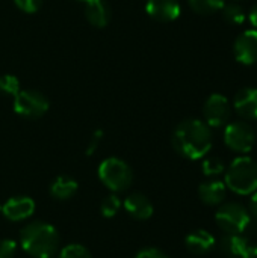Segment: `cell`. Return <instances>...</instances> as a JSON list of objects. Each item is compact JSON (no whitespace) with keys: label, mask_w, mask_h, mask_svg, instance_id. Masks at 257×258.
Instances as JSON below:
<instances>
[{"label":"cell","mask_w":257,"mask_h":258,"mask_svg":"<svg viewBox=\"0 0 257 258\" xmlns=\"http://www.w3.org/2000/svg\"><path fill=\"white\" fill-rule=\"evenodd\" d=\"M171 142L182 157L200 160L212 148V132L201 119H185L173 132Z\"/></svg>","instance_id":"obj_1"},{"label":"cell","mask_w":257,"mask_h":258,"mask_svg":"<svg viewBox=\"0 0 257 258\" xmlns=\"http://www.w3.org/2000/svg\"><path fill=\"white\" fill-rule=\"evenodd\" d=\"M20 245L33 258H52L59 248V233L47 222L35 221L20 231Z\"/></svg>","instance_id":"obj_2"},{"label":"cell","mask_w":257,"mask_h":258,"mask_svg":"<svg viewBox=\"0 0 257 258\" xmlns=\"http://www.w3.org/2000/svg\"><path fill=\"white\" fill-rule=\"evenodd\" d=\"M224 184L232 192L247 197L257 190V162L248 156L236 157L226 169Z\"/></svg>","instance_id":"obj_3"},{"label":"cell","mask_w":257,"mask_h":258,"mask_svg":"<svg viewBox=\"0 0 257 258\" xmlns=\"http://www.w3.org/2000/svg\"><path fill=\"white\" fill-rule=\"evenodd\" d=\"M98 178L111 192H123L132 186L133 171L132 168L118 157H108L98 166Z\"/></svg>","instance_id":"obj_4"},{"label":"cell","mask_w":257,"mask_h":258,"mask_svg":"<svg viewBox=\"0 0 257 258\" xmlns=\"http://www.w3.org/2000/svg\"><path fill=\"white\" fill-rule=\"evenodd\" d=\"M215 221L224 234H242L251 222V215L239 203H226L215 213Z\"/></svg>","instance_id":"obj_5"},{"label":"cell","mask_w":257,"mask_h":258,"mask_svg":"<svg viewBox=\"0 0 257 258\" xmlns=\"http://www.w3.org/2000/svg\"><path fill=\"white\" fill-rule=\"evenodd\" d=\"M47 97L35 89H23L14 97V110L23 118L38 119L48 110Z\"/></svg>","instance_id":"obj_6"},{"label":"cell","mask_w":257,"mask_h":258,"mask_svg":"<svg viewBox=\"0 0 257 258\" xmlns=\"http://www.w3.org/2000/svg\"><path fill=\"white\" fill-rule=\"evenodd\" d=\"M256 132L247 121H233L226 124L224 144L235 153H248L254 147Z\"/></svg>","instance_id":"obj_7"},{"label":"cell","mask_w":257,"mask_h":258,"mask_svg":"<svg viewBox=\"0 0 257 258\" xmlns=\"http://www.w3.org/2000/svg\"><path fill=\"white\" fill-rule=\"evenodd\" d=\"M230 113H232L230 103L221 94H212L204 103V109H203L204 122L211 128L212 127L218 128L226 125L230 119Z\"/></svg>","instance_id":"obj_8"},{"label":"cell","mask_w":257,"mask_h":258,"mask_svg":"<svg viewBox=\"0 0 257 258\" xmlns=\"http://www.w3.org/2000/svg\"><path fill=\"white\" fill-rule=\"evenodd\" d=\"M235 59L242 65H253L257 62V29L242 32L233 44Z\"/></svg>","instance_id":"obj_9"},{"label":"cell","mask_w":257,"mask_h":258,"mask_svg":"<svg viewBox=\"0 0 257 258\" xmlns=\"http://www.w3.org/2000/svg\"><path fill=\"white\" fill-rule=\"evenodd\" d=\"M220 249L227 258H257V246L248 243L241 234H226L220 242Z\"/></svg>","instance_id":"obj_10"},{"label":"cell","mask_w":257,"mask_h":258,"mask_svg":"<svg viewBox=\"0 0 257 258\" xmlns=\"http://www.w3.org/2000/svg\"><path fill=\"white\" fill-rule=\"evenodd\" d=\"M35 212V201L30 197H12L2 206V213L12 222L26 221Z\"/></svg>","instance_id":"obj_11"},{"label":"cell","mask_w":257,"mask_h":258,"mask_svg":"<svg viewBox=\"0 0 257 258\" xmlns=\"http://www.w3.org/2000/svg\"><path fill=\"white\" fill-rule=\"evenodd\" d=\"M233 109L244 121H257V88H242L233 98Z\"/></svg>","instance_id":"obj_12"},{"label":"cell","mask_w":257,"mask_h":258,"mask_svg":"<svg viewBox=\"0 0 257 258\" xmlns=\"http://www.w3.org/2000/svg\"><path fill=\"white\" fill-rule=\"evenodd\" d=\"M145 12L156 21L170 23L179 18L180 3L179 0H148L145 5Z\"/></svg>","instance_id":"obj_13"},{"label":"cell","mask_w":257,"mask_h":258,"mask_svg":"<svg viewBox=\"0 0 257 258\" xmlns=\"http://www.w3.org/2000/svg\"><path fill=\"white\" fill-rule=\"evenodd\" d=\"M124 209L126 212L138 221H147L153 216L155 207L150 198L144 194H132L124 200Z\"/></svg>","instance_id":"obj_14"},{"label":"cell","mask_w":257,"mask_h":258,"mask_svg":"<svg viewBox=\"0 0 257 258\" xmlns=\"http://www.w3.org/2000/svg\"><path fill=\"white\" fill-rule=\"evenodd\" d=\"M85 17L94 27H105L111 21L112 11L106 0H86Z\"/></svg>","instance_id":"obj_15"},{"label":"cell","mask_w":257,"mask_h":258,"mask_svg":"<svg viewBox=\"0 0 257 258\" xmlns=\"http://www.w3.org/2000/svg\"><path fill=\"white\" fill-rule=\"evenodd\" d=\"M188 251L194 255H204L215 246V237L206 230H195L185 239Z\"/></svg>","instance_id":"obj_16"},{"label":"cell","mask_w":257,"mask_h":258,"mask_svg":"<svg viewBox=\"0 0 257 258\" xmlns=\"http://www.w3.org/2000/svg\"><path fill=\"white\" fill-rule=\"evenodd\" d=\"M227 195V187L220 180H209L198 187L200 200L208 206H218L223 204Z\"/></svg>","instance_id":"obj_17"},{"label":"cell","mask_w":257,"mask_h":258,"mask_svg":"<svg viewBox=\"0 0 257 258\" xmlns=\"http://www.w3.org/2000/svg\"><path fill=\"white\" fill-rule=\"evenodd\" d=\"M77 189H79V184L74 178H71L68 175H59L58 178L53 180V183L50 186V195L55 200L67 201L73 195H76Z\"/></svg>","instance_id":"obj_18"},{"label":"cell","mask_w":257,"mask_h":258,"mask_svg":"<svg viewBox=\"0 0 257 258\" xmlns=\"http://www.w3.org/2000/svg\"><path fill=\"white\" fill-rule=\"evenodd\" d=\"M223 12V17L226 18V21H229L230 24H242L245 20H247V14H245V9L236 3V2H230V3H226L221 9Z\"/></svg>","instance_id":"obj_19"},{"label":"cell","mask_w":257,"mask_h":258,"mask_svg":"<svg viewBox=\"0 0 257 258\" xmlns=\"http://www.w3.org/2000/svg\"><path fill=\"white\" fill-rule=\"evenodd\" d=\"M188 2L192 11H195L197 14H203V15L218 12L226 5V0H188Z\"/></svg>","instance_id":"obj_20"},{"label":"cell","mask_w":257,"mask_h":258,"mask_svg":"<svg viewBox=\"0 0 257 258\" xmlns=\"http://www.w3.org/2000/svg\"><path fill=\"white\" fill-rule=\"evenodd\" d=\"M121 206H123V203H121L120 197L115 195V194H111V195H108V197L101 201L100 210H101V215H103L105 218H114V216L120 212Z\"/></svg>","instance_id":"obj_21"},{"label":"cell","mask_w":257,"mask_h":258,"mask_svg":"<svg viewBox=\"0 0 257 258\" xmlns=\"http://www.w3.org/2000/svg\"><path fill=\"white\" fill-rule=\"evenodd\" d=\"M201 169L206 177H217L226 171V165L220 157H208L203 160Z\"/></svg>","instance_id":"obj_22"},{"label":"cell","mask_w":257,"mask_h":258,"mask_svg":"<svg viewBox=\"0 0 257 258\" xmlns=\"http://www.w3.org/2000/svg\"><path fill=\"white\" fill-rule=\"evenodd\" d=\"M59 258H92L91 252L80 243H70L62 248Z\"/></svg>","instance_id":"obj_23"},{"label":"cell","mask_w":257,"mask_h":258,"mask_svg":"<svg viewBox=\"0 0 257 258\" xmlns=\"http://www.w3.org/2000/svg\"><path fill=\"white\" fill-rule=\"evenodd\" d=\"M20 80L12 74H5L0 77V92L6 95H17L20 92Z\"/></svg>","instance_id":"obj_24"},{"label":"cell","mask_w":257,"mask_h":258,"mask_svg":"<svg viewBox=\"0 0 257 258\" xmlns=\"http://www.w3.org/2000/svg\"><path fill=\"white\" fill-rule=\"evenodd\" d=\"M14 3L17 5V8L26 14H33L36 12L41 5H42V0H14Z\"/></svg>","instance_id":"obj_25"},{"label":"cell","mask_w":257,"mask_h":258,"mask_svg":"<svg viewBox=\"0 0 257 258\" xmlns=\"http://www.w3.org/2000/svg\"><path fill=\"white\" fill-rule=\"evenodd\" d=\"M17 251V242L12 239L0 240V258H12Z\"/></svg>","instance_id":"obj_26"},{"label":"cell","mask_w":257,"mask_h":258,"mask_svg":"<svg viewBox=\"0 0 257 258\" xmlns=\"http://www.w3.org/2000/svg\"><path fill=\"white\" fill-rule=\"evenodd\" d=\"M135 258H170L165 252H162L161 249L158 248H144L141 249Z\"/></svg>","instance_id":"obj_27"},{"label":"cell","mask_w":257,"mask_h":258,"mask_svg":"<svg viewBox=\"0 0 257 258\" xmlns=\"http://www.w3.org/2000/svg\"><path fill=\"white\" fill-rule=\"evenodd\" d=\"M101 139H103V132H101V130L94 132V135H92V138H91V141H89V144H88V147H86V154H88V156H92V154L95 153V150L98 148Z\"/></svg>","instance_id":"obj_28"},{"label":"cell","mask_w":257,"mask_h":258,"mask_svg":"<svg viewBox=\"0 0 257 258\" xmlns=\"http://www.w3.org/2000/svg\"><path fill=\"white\" fill-rule=\"evenodd\" d=\"M248 210H250V215H253L254 218H257V190L254 192V194H251Z\"/></svg>","instance_id":"obj_29"},{"label":"cell","mask_w":257,"mask_h":258,"mask_svg":"<svg viewBox=\"0 0 257 258\" xmlns=\"http://www.w3.org/2000/svg\"><path fill=\"white\" fill-rule=\"evenodd\" d=\"M248 18H250V23L254 26V29H257V3L250 9V15H248Z\"/></svg>","instance_id":"obj_30"},{"label":"cell","mask_w":257,"mask_h":258,"mask_svg":"<svg viewBox=\"0 0 257 258\" xmlns=\"http://www.w3.org/2000/svg\"><path fill=\"white\" fill-rule=\"evenodd\" d=\"M0 212H2V204H0Z\"/></svg>","instance_id":"obj_31"},{"label":"cell","mask_w":257,"mask_h":258,"mask_svg":"<svg viewBox=\"0 0 257 258\" xmlns=\"http://www.w3.org/2000/svg\"><path fill=\"white\" fill-rule=\"evenodd\" d=\"M79 2H86V0H79Z\"/></svg>","instance_id":"obj_32"},{"label":"cell","mask_w":257,"mask_h":258,"mask_svg":"<svg viewBox=\"0 0 257 258\" xmlns=\"http://www.w3.org/2000/svg\"><path fill=\"white\" fill-rule=\"evenodd\" d=\"M256 136H257V133H256Z\"/></svg>","instance_id":"obj_33"},{"label":"cell","mask_w":257,"mask_h":258,"mask_svg":"<svg viewBox=\"0 0 257 258\" xmlns=\"http://www.w3.org/2000/svg\"><path fill=\"white\" fill-rule=\"evenodd\" d=\"M236 2H238V0H236Z\"/></svg>","instance_id":"obj_34"}]
</instances>
